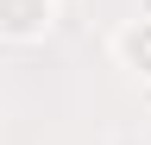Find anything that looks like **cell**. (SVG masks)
Instances as JSON below:
<instances>
[{
    "instance_id": "7a4b0ae2",
    "label": "cell",
    "mask_w": 151,
    "mask_h": 145,
    "mask_svg": "<svg viewBox=\"0 0 151 145\" xmlns=\"http://www.w3.org/2000/svg\"><path fill=\"white\" fill-rule=\"evenodd\" d=\"M120 57H126L132 69H151V19H139V25L120 32Z\"/></svg>"
},
{
    "instance_id": "6da1fadb",
    "label": "cell",
    "mask_w": 151,
    "mask_h": 145,
    "mask_svg": "<svg viewBox=\"0 0 151 145\" xmlns=\"http://www.w3.org/2000/svg\"><path fill=\"white\" fill-rule=\"evenodd\" d=\"M44 19H50V0H0V32H13V38L44 32Z\"/></svg>"
}]
</instances>
